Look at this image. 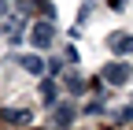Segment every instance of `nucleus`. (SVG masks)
<instances>
[{
	"instance_id": "nucleus-1",
	"label": "nucleus",
	"mask_w": 133,
	"mask_h": 130,
	"mask_svg": "<svg viewBox=\"0 0 133 130\" xmlns=\"http://www.w3.org/2000/svg\"><path fill=\"white\" fill-rule=\"evenodd\" d=\"M133 78V67L129 63H122V60H115V63H107L104 67V82H111V86H126Z\"/></svg>"
},
{
	"instance_id": "nucleus-2",
	"label": "nucleus",
	"mask_w": 133,
	"mask_h": 130,
	"mask_svg": "<svg viewBox=\"0 0 133 130\" xmlns=\"http://www.w3.org/2000/svg\"><path fill=\"white\" fill-rule=\"evenodd\" d=\"M52 37H56L52 22H33V26H30V45H33V48H48Z\"/></svg>"
},
{
	"instance_id": "nucleus-3",
	"label": "nucleus",
	"mask_w": 133,
	"mask_h": 130,
	"mask_svg": "<svg viewBox=\"0 0 133 130\" xmlns=\"http://www.w3.org/2000/svg\"><path fill=\"white\" fill-rule=\"evenodd\" d=\"M107 48H111V52H118V56H122V52H133V37L122 34V30H115V34L107 37Z\"/></svg>"
},
{
	"instance_id": "nucleus-4",
	"label": "nucleus",
	"mask_w": 133,
	"mask_h": 130,
	"mask_svg": "<svg viewBox=\"0 0 133 130\" xmlns=\"http://www.w3.org/2000/svg\"><path fill=\"white\" fill-rule=\"evenodd\" d=\"M15 60H19V67H22V71L37 74V78L44 74V60H41V56H15Z\"/></svg>"
},
{
	"instance_id": "nucleus-5",
	"label": "nucleus",
	"mask_w": 133,
	"mask_h": 130,
	"mask_svg": "<svg viewBox=\"0 0 133 130\" xmlns=\"http://www.w3.org/2000/svg\"><path fill=\"white\" fill-rule=\"evenodd\" d=\"M52 119H56V126H66V123L74 119V108H70V104H66V108H56V115H52Z\"/></svg>"
},
{
	"instance_id": "nucleus-6",
	"label": "nucleus",
	"mask_w": 133,
	"mask_h": 130,
	"mask_svg": "<svg viewBox=\"0 0 133 130\" xmlns=\"http://www.w3.org/2000/svg\"><path fill=\"white\" fill-rule=\"evenodd\" d=\"M63 86L70 89V93H81V89H85V82H81L78 74H66V78H63Z\"/></svg>"
},
{
	"instance_id": "nucleus-7",
	"label": "nucleus",
	"mask_w": 133,
	"mask_h": 130,
	"mask_svg": "<svg viewBox=\"0 0 133 130\" xmlns=\"http://www.w3.org/2000/svg\"><path fill=\"white\" fill-rule=\"evenodd\" d=\"M8 123H30V111H22V108L8 111Z\"/></svg>"
},
{
	"instance_id": "nucleus-8",
	"label": "nucleus",
	"mask_w": 133,
	"mask_h": 130,
	"mask_svg": "<svg viewBox=\"0 0 133 130\" xmlns=\"http://www.w3.org/2000/svg\"><path fill=\"white\" fill-rule=\"evenodd\" d=\"M107 4H115V11H122V4H126V0H107Z\"/></svg>"
}]
</instances>
